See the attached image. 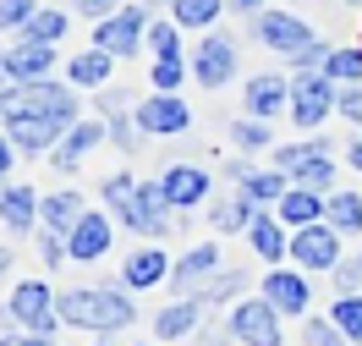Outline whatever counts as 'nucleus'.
<instances>
[{
    "label": "nucleus",
    "mask_w": 362,
    "mask_h": 346,
    "mask_svg": "<svg viewBox=\"0 0 362 346\" xmlns=\"http://www.w3.org/2000/svg\"><path fill=\"white\" fill-rule=\"evenodd\" d=\"M181 77H187V61H181V55H159V61H154V88L159 93L181 88Z\"/></svg>",
    "instance_id": "72a5a7b5"
},
{
    "label": "nucleus",
    "mask_w": 362,
    "mask_h": 346,
    "mask_svg": "<svg viewBox=\"0 0 362 346\" xmlns=\"http://www.w3.org/2000/svg\"><path fill=\"white\" fill-rule=\"evenodd\" d=\"M6 67H11V77L17 83H45L49 67H55V45H11L6 50Z\"/></svg>",
    "instance_id": "a211bd4d"
},
{
    "label": "nucleus",
    "mask_w": 362,
    "mask_h": 346,
    "mask_svg": "<svg viewBox=\"0 0 362 346\" xmlns=\"http://www.w3.org/2000/svg\"><path fill=\"white\" fill-rule=\"evenodd\" d=\"M66 253H71V264H93V258L110 253V214L88 209V214L66 231Z\"/></svg>",
    "instance_id": "9b49d317"
},
{
    "label": "nucleus",
    "mask_w": 362,
    "mask_h": 346,
    "mask_svg": "<svg viewBox=\"0 0 362 346\" xmlns=\"http://www.w3.org/2000/svg\"><path fill=\"white\" fill-rule=\"evenodd\" d=\"M302 346H346V335L335 330V319H313L302 330Z\"/></svg>",
    "instance_id": "e433bc0d"
},
{
    "label": "nucleus",
    "mask_w": 362,
    "mask_h": 346,
    "mask_svg": "<svg viewBox=\"0 0 362 346\" xmlns=\"http://www.w3.org/2000/svg\"><path fill=\"white\" fill-rule=\"evenodd\" d=\"M93 346H110V341H93Z\"/></svg>",
    "instance_id": "3c124183"
},
{
    "label": "nucleus",
    "mask_w": 362,
    "mask_h": 346,
    "mask_svg": "<svg viewBox=\"0 0 362 346\" xmlns=\"http://www.w3.org/2000/svg\"><path fill=\"white\" fill-rule=\"evenodd\" d=\"M0 346H55V341H49V335H33V330H28V335H0Z\"/></svg>",
    "instance_id": "37998d69"
},
{
    "label": "nucleus",
    "mask_w": 362,
    "mask_h": 346,
    "mask_svg": "<svg viewBox=\"0 0 362 346\" xmlns=\"http://www.w3.org/2000/svg\"><path fill=\"white\" fill-rule=\"evenodd\" d=\"M198 319H204V297H181V302H170V308H159V319H154V335H159V341H176V335H192V330H198Z\"/></svg>",
    "instance_id": "5701e85b"
},
{
    "label": "nucleus",
    "mask_w": 362,
    "mask_h": 346,
    "mask_svg": "<svg viewBox=\"0 0 362 346\" xmlns=\"http://www.w3.org/2000/svg\"><path fill=\"white\" fill-rule=\"evenodd\" d=\"M11 83H17V77H11V67H6V55H0V93L11 88Z\"/></svg>",
    "instance_id": "a18cd8bd"
},
{
    "label": "nucleus",
    "mask_w": 362,
    "mask_h": 346,
    "mask_svg": "<svg viewBox=\"0 0 362 346\" xmlns=\"http://www.w3.org/2000/svg\"><path fill=\"white\" fill-rule=\"evenodd\" d=\"M148 50H154V61L159 55H181V28L176 23H154L148 28Z\"/></svg>",
    "instance_id": "f704fd0d"
},
{
    "label": "nucleus",
    "mask_w": 362,
    "mask_h": 346,
    "mask_svg": "<svg viewBox=\"0 0 362 346\" xmlns=\"http://www.w3.org/2000/svg\"><path fill=\"white\" fill-rule=\"evenodd\" d=\"M230 335L242 346H280V308H274L269 297L236 302V308H230Z\"/></svg>",
    "instance_id": "423d86ee"
},
{
    "label": "nucleus",
    "mask_w": 362,
    "mask_h": 346,
    "mask_svg": "<svg viewBox=\"0 0 362 346\" xmlns=\"http://www.w3.org/2000/svg\"><path fill=\"white\" fill-rule=\"evenodd\" d=\"M230 71H236V45L220 39V33H209L204 45H198V55H192V77H198L204 88H226Z\"/></svg>",
    "instance_id": "ddd939ff"
},
{
    "label": "nucleus",
    "mask_w": 362,
    "mask_h": 346,
    "mask_svg": "<svg viewBox=\"0 0 362 346\" xmlns=\"http://www.w3.org/2000/svg\"><path fill=\"white\" fill-rule=\"evenodd\" d=\"M280 226H286V220H269V214H258V220L247 226V236H252V253H258V258H269V264H274V258H286V253H291V242H286V231H280Z\"/></svg>",
    "instance_id": "393cba45"
},
{
    "label": "nucleus",
    "mask_w": 362,
    "mask_h": 346,
    "mask_svg": "<svg viewBox=\"0 0 362 346\" xmlns=\"http://www.w3.org/2000/svg\"><path fill=\"white\" fill-rule=\"evenodd\" d=\"M159 192H165V204L170 209H192L209 198V176L198 165H170L165 176H159Z\"/></svg>",
    "instance_id": "4468645a"
},
{
    "label": "nucleus",
    "mask_w": 362,
    "mask_h": 346,
    "mask_svg": "<svg viewBox=\"0 0 362 346\" xmlns=\"http://www.w3.org/2000/svg\"><path fill=\"white\" fill-rule=\"evenodd\" d=\"M105 204H110L132 231H143V236H165V226H170V204H165L159 182L110 176V182H105Z\"/></svg>",
    "instance_id": "f257e3e1"
},
{
    "label": "nucleus",
    "mask_w": 362,
    "mask_h": 346,
    "mask_svg": "<svg viewBox=\"0 0 362 346\" xmlns=\"http://www.w3.org/2000/svg\"><path fill=\"white\" fill-rule=\"evenodd\" d=\"M204 346H226V330H204Z\"/></svg>",
    "instance_id": "49530a36"
},
{
    "label": "nucleus",
    "mask_w": 362,
    "mask_h": 346,
    "mask_svg": "<svg viewBox=\"0 0 362 346\" xmlns=\"http://www.w3.org/2000/svg\"><path fill=\"white\" fill-rule=\"evenodd\" d=\"M230 6H236V11H258L264 0H230Z\"/></svg>",
    "instance_id": "de8ad7c7"
},
{
    "label": "nucleus",
    "mask_w": 362,
    "mask_h": 346,
    "mask_svg": "<svg viewBox=\"0 0 362 346\" xmlns=\"http://www.w3.org/2000/svg\"><path fill=\"white\" fill-rule=\"evenodd\" d=\"M274 165L286 176H296V187H313V192H324V187L335 182V160L324 154V143H291V149L274 154Z\"/></svg>",
    "instance_id": "39448f33"
},
{
    "label": "nucleus",
    "mask_w": 362,
    "mask_h": 346,
    "mask_svg": "<svg viewBox=\"0 0 362 346\" xmlns=\"http://www.w3.org/2000/svg\"><path fill=\"white\" fill-rule=\"evenodd\" d=\"M99 138H105V127H99V121H71L66 138L55 143V165H61V171H77V165H83V154H88V149H99Z\"/></svg>",
    "instance_id": "4be33fe9"
},
{
    "label": "nucleus",
    "mask_w": 362,
    "mask_h": 346,
    "mask_svg": "<svg viewBox=\"0 0 362 346\" xmlns=\"http://www.w3.org/2000/svg\"><path fill=\"white\" fill-rule=\"evenodd\" d=\"M286 105H291V83H286V77H269V71H264V77H252V83H247V115L274 121Z\"/></svg>",
    "instance_id": "f3484780"
},
{
    "label": "nucleus",
    "mask_w": 362,
    "mask_h": 346,
    "mask_svg": "<svg viewBox=\"0 0 362 346\" xmlns=\"http://www.w3.org/2000/svg\"><path fill=\"white\" fill-rule=\"evenodd\" d=\"M329 319H335V330L346 341H362V292H346V297L329 308Z\"/></svg>",
    "instance_id": "7c9ffc66"
},
{
    "label": "nucleus",
    "mask_w": 362,
    "mask_h": 346,
    "mask_svg": "<svg viewBox=\"0 0 362 346\" xmlns=\"http://www.w3.org/2000/svg\"><path fill=\"white\" fill-rule=\"evenodd\" d=\"M242 192L252 204H280L291 187H286V171H242Z\"/></svg>",
    "instance_id": "c85d7f7f"
},
{
    "label": "nucleus",
    "mask_w": 362,
    "mask_h": 346,
    "mask_svg": "<svg viewBox=\"0 0 362 346\" xmlns=\"http://www.w3.org/2000/svg\"><path fill=\"white\" fill-rule=\"evenodd\" d=\"M39 11V0H0V28H23Z\"/></svg>",
    "instance_id": "4c0bfd02"
},
{
    "label": "nucleus",
    "mask_w": 362,
    "mask_h": 346,
    "mask_svg": "<svg viewBox=\"0 0 362 346\" xmlns=\"http://www.w3.org/2000/svg\"><path fill=\"white\" fill-rule=\"evenodd\" d=\"M335 99L340 93H335V77H329V71H302L291 83V121L302 132H313L318 121L335 110Z\"/></svg>",
    "instance_id": "7ed1b4c3"
},
{
    "label": "nucleus",
    "mask_w": 362,
    "mask_h": 346,
    "mask_svg": "<svg viewBox=\"0 0 362 346\" xmlns=\"http://www.w3.org/2000/svg\"><path fill=\"white\" fill-rule=\"evenodd\" d=\"M230 138H236V149H264V143H269V121H258V115H252V121H236Z\"/></svg>",
    "instance_id": "c9c22d12"
},
{
    "label": "nucleus",
    "mask_w": 362,
    "mask_h": 346,
    "mask_svg": "<svg viewBox=\"0 0 362 346\" xmlns=\"http://www.w3.org/2000/svg\"><path fill=\"white\" fill-rule=\"evenodd\" d=\"M77 11H83V17H93V23H105V17H115V11H121V0H77Z\"/></svg>",
    "instance_id": "ea45409f"
},
{
    "label": "nucleus",
    "mask_w": 362,
    "mask_h": 346,
    "mask_svg": "<svg viewBox=\"0 0 362 346\" xmlns=\"http://www.w3.org/2000/svg\"><path fill=\"white\" fill-rule=\"evenodd\" d=\"M137 127H143V132H154V138H176V132L192 127V110L181 105L176 93H148V99L137 105Z\"/></svg>",
    "instance_id": "9d476101"
},
{
    "label": "nucleus",
    "mask_w": 362,
    "mask_h": 346,
    "mask_svg": "<svg viewBox=\"0 0 362 346\" xmlns=\"http://www.w3.org/2000/svg\"><path fill=\"white\" fill-rule=\"evenodd\" d=\"M39 214H45V220H49V231H61V236H66V231L77 226V220H83L88 209H83V192H49Z\"/></svg>",
    "instance_id": "cd10ccee"
},
{
    "label": "nucleus",
    "mask_w": 362,
    "mask_h": 346,
    "mask_svg": "<svg viewBox=\"0 0 362 346\" xmlns=\"http://www.w3.org/2000/svg\"><path fill=\"white\" fill-rule=\"evenodd\" d=\"M121 280H127L132 292H148L159 280H170V258L159 253V248H132L127 264H121Z\"/></svg>",
    "instance_id": "dca6fc26"
},
{
    "label": "nucleus",
    "mask_w": 362,
    "mask_h": 346,
    "mask_svg": "<svg viewBox=\"0 0 362 346\" xmlns=\"http://www.w3.org/2000/svg\"><path fill=\"white\" fill-rule=\"evenodd\" d=\"M148 39V23H143V6H127V11H115L105 23L93 28V45L110 50V55H137V45Z\"/></svg>",
    "instance_id": "1a4fd4ad"
},
{
    "label": "nucleus",
    "mask_w": 362,
    "mask_h": 346,
    "mask_svg": "<svg viewBox=\"0 0 362 346\" xmlns=\"http://www.w3.org/2000/svg\"><path fill=\"white\" fill-rule=\"evenodd\" d=\"M340 110L351 115V121H362V83H351V88H340V99H335Z\"/></svg>",
    "instance_id": "79ce46f5"
},
{
    "label": "nucleus",
    "mask_w": 362,
    "mask_h": 346,
    "mask_svg": "<svg viewBox=\"0 0 362 346\" xmlns=\"http://www.w3.org/2000/svg\"><path fill=\"white\" fill-rule=\"evenodd\" d=\"M264 297H269L280 313H308L313 292H308V280L296 275V270H269V275H264Z\"/></svg>",
    "instance_id": "2eb2a0df"
},
{
    "label": "nucleus",
    "mask_w": 362,
    "mask_h": 346,
    "mask_svg": "<svg viewBox=\"0 0 362 346\" xmlns=\"http://www.w3.org/2000/svg\"><path fill=\"white\" fill-rule=\"evenodd\" d=\"M351 165H357V171H362V138L351 143Z\"/></svg>",
    "instance_id": "09e8293b"
},
{
    "label": "nucleus",
    "mask_w": 362,
    "mask_h": 346,
    "mask_svg": "<svg viewBox=\"0 0 362 346\" xmlns=\"http://www.w3.org/2000/svg\"><path fill=\"white\" fill-rule=\"evenodd\" d=\"M340 292H362V253L357 258H351V264H340Z\"/></svg>",
    "instance_id": "a19ab883"
},
{
    "label": "nucleus",
    "mask_w": 362,
    "mask_h": 346,
    "mask_svg": "<svg viewBox=\"0 0 362 346\" xmlns=\"http://www.w3.org/2000/svg\"><path fill=\"white\" fill-rule=\"evenodd\" d=\"M11 160H17V143L0 132V176H11Z\"/></svg>",
    "instance_id": "c03bdc74"
},
{
    "label": "nucleus",
    "mask_w": 362,
    "mask_h": 346,
    "mask_svg": "<svg viewBox=\"0 0 362 346\" xmlns=\"http://www.w3.org/2000/svg\"><path fill=\"white\" fill-rule=\"evenodd\" d=\"M324 71H329L335 83H362V50H329Z\"/></svg>",
    "instance_id": "473e14b6"
},
{
    "label": "nucleus",
    "mask_w": 362,
    "mask_h": 346,
    "mask_svg": "<svg viewBox=\"0 0 362 346\" xmlns=\"http://www.w3.org/2000/svg\"><path fill=\"white\" fill-rule=\"evenodd\" d=\"M280 220H286V226H318V220H324V209H329V198H324V192H313V187H291V192H286V198H280Z\"/></svg>",
    "instance_id": "412c9836"
},
{
    "label": "nucleus",
    "mask_w": 362,
    "mask_h": 346,
    "mask_svg": "<svg viewBox=\"0 0 362 346\" xmlns=\"http://www.w3.org/2000/svg\"><path fill=\"white\" fill-rule=\"evenodd\" d=\"M0 115H6V138L17 143L23 154H45V149H55L66 138V127L55 115H39V110H0Z\"/></svg>",
    "instance_id": "0eeeda50"
},
{
    "label": "nucleus",
    "mask_w": 362,
    "mask_h": 346,
    "mask_svg": "<svg viewBox=\"0 0 362 346\" xmlns=\"http://www.w3.org/2000/svg\"><path fill=\"white\" fill-rule=\"evenodd\" d=\"M39 209H45V198H39L33 187H6V192H0V220H6V231H33L39 226Z\"/></svg>",
    "instance_id": "6ab92c4d"
},
{
    "label": "nucleus",
    "mask_w": 362,
    "mask_h": 346,
    "mask_svg": "<svg viewBox=\"0 0 362 346\" xmlns=\"http://www.w3.org/2000/svg\"><path fill=\"white\" fill-rule=\"evenodd\" d=\"M220 6L226 0H170V23L176 28H209L220 17Z\"/></svg>",
    "instance_id": "c756f323"
},
{
    "label": "nucleus",
    "mask_w": 362,
    "mask_h": 346,
    "mask_svg": "<svg viewBox=\"0 0 362 346\" xmlns=\"http://www.w3.org/2000/svg\"><path fill=\"white\" fill-rule=\"evenodd\" d=\"M291 258L302 270H335L340 264V231L329 220H318V226H302L291 236Z\"/></svg>",
    "instance_id": "6e6552de"
},
{
    "label": "nucleus",
    "mask_w": 362,
    "mask_h": 346,
    "mask_svg": "<svg viewBox=\"0 0 362 346\" xmlns=\"http://www.w3.org/2000/svg\"><path fill=\"white\" fill-rule=\"evenodd\" d=\"M23 39H28V45H61V39H66V11L39 6V11L23 23Z\"/></svg>",
    "instance_id": "bb28decb"
},
{
    "label": "nucleus",
    "mask_w": 362,
    "mask_h": 346,
    "mask_svg": "<svg viewBox=\"0 0 362 346\" xmlns=\"http://www.w3.org/2000/svg\"><path fill=\"white\" fill-rule=\"evenodd\" d=\"M6 264H11V253H6V248H0V275H6Z\"/></svg>",
    "instance_id": "8fccbe9b"
},
{
    "label": "nucleus",
    "mask_w": 362,
    "mask_h": 346,
    "mask_svg": "<svg viewBox=\"0 0 362 346\" xmlns=\"http://www.w3.org/2000/svg\"><path fill=\"white\" fill-rule=\"evenodd\" d=\"M61 319L77 324V330L110 335V330L132 324V302H127V292H110V286H99V292H66L61 297Z\"/></svg>",
    "instance_id": "f03ea898"
},
{
    "label": "nucleus",
    "mask_w": 362,
    "mask_h": 346,
    "mask_svg": "<svg viewBox=\"0 0 362 346\" xmlns=\"http://www.w3.org/2000/svg\"><path fill=\"white\" fill-rule=\"evenodd\" d=\"M110 50H83V55H77V61H71V83H77V88H105V83H110Z\"/></svg>",
    "instance_id": "a878e982"
},
{
    "label": "nucleus",
    "mask_w": 362,
    "mask_h": 346,
    "mask_svg": "<svg viewBox=\"0 0 362 346\" xmlns=\"http://www.w3.org/2000/svg\"><path fill=\"white\" fill-rule=\"evenodd\" d=\"M324 220H329L335 231H362V198L357 192H335L329 209H324Z\"/></svg>",
    "instance_id": "2f4dec72"
},
{
    "label": "nucleus",
    "mask_w": 362,
    "mask_h": 346,
    "mask_svg": "<svg viewBox=\"0 0 362 346\" xmlns=\"http://www.w3.org/2000/svg\"><path fill=\"white\" fill-rule=\"evenodd\" d=\"M214 275H220V253H214V248H192V253L170 270V280L181 286V297H198V286L214 280Z\"/></svg>",
    "instance_id": "aec40b11"
},
{
    "label": "nucleus",
    "mask_w": 362,
    "mask_h": 346,
    "mask_svg": "<svg viewBox=\"0 0 362 346\" xmlns=\"http://www.w3.org/2000/svg\"><path fill=\"white\" fill-rule=\"evenodd\" d=\"M11 319L23 324V330H33V335H49L55 324H61V302L49 297V286L45 280H23L17 292H11Z\"/></svg>",
    "instance_id": "20e7f679"
},
{
    "label": "nucleus",
    "mask_w": 362,
    "mask_h": 346,
    "mask_svg": "<svg viewBox=\"0 0 362 346\" xmlns=\"http://www.w3.org/2000/svg\"><path fill=\"white\" fill-rule=\"evenodd\" d=\"M258 39L269 50H280V55H302V50L313 45V28L302 23V17H291V11H264L258 17Z\"/></svg>",
    "instance_id": "f8f14e48"
},
{
    "label": "nucleus",
    "mask_w": 362,
    "mask_h": 346,
    "mask_svg": "<svg viewBox=\"0 0 362 346\" xmlns=\"http://www.w3.org/2000/svg\"><path fill=\"white\" fill-rule=\"evenodd\" d=\"M252 220H258V204H252L242 187H236L230 198H214V209H209V226L214 231H247Z\"/></svg>",
    "instance_id": "b1692460"
},
{
    "label": "nucleus",
    "mask_w": 362,
    "mask_h": 346,
    "mask_svg": "<svg viewBox=\"0 0 362 346\" xmlns=\"http://www.w3.org/2000/svg\"><path fill=\"white\" fill-rule=\"evenodd\" d=\"M39 258H45V264L71 258V253H66V236H61V231H45V236H39Z\"/></svg>",
    "instance_id": "58836bf2"
}]
</instances>
